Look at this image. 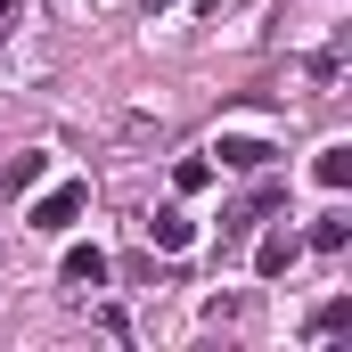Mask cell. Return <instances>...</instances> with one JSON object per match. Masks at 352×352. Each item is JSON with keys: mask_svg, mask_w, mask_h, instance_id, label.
Here are the masks:
<instances>
[{"mask_svg": "<svg viewBox=\"0 0 352 352\" xmlns=\"http://www.w3.org/2000/svg\"><path fill=\"white\" fill-rule=\"evenodd\" d=\"M82 205H90V188H82V180H58V188H50L33 213H25V230H41V238H66V230L82 221Z\"/></svg>", "mask_w": 352, "mask_h": 352, "instance_id": "6da1fadb", "label": "cell"}, {"mask_svg": "<svg viewBox=\"0 0 352 352\" xmlns=\"http://www.w3.org/2000/svg\"><path fill=\"white\" fill-rule=\"evenodd\" d=\"M270 156L278 148H270L263 131H221L213 140V173H270Z\"/></svg>", "mask_w": 352, "mask_h": 352, "instance_id": "7a4b0ae2", "label": "cell"}, {"mask_svg": "<svg viewBox=\"0 0 352 352\" xmlns=\"http://www.w3.org/2000/svg\"><path fill=\"white\" fill-rule=\"evenodd\" d=\"M295 254H303V238H295V230H270L263 246H254V270H263V278H287Z\"/></svg>", "mask_w": 352, "mask_h": 352, "instance_id": "3957f363", "label": "cell"}, {"mask_svg": "<svg viewBox=\"0 0 352 352\" xmlns=\"http://www.w3.org/2000/svg\"><path fill=\"white\" fill-rule=\"evenodd\" d=\"M66 287H107V254H98V246H66Z\"/></svg>", "mask_w": 352, "mask_h": 352, "instance_id": "277c9868", "label": "cell"}, {"mask_svg": "<svg viewBox=\"0 0 352 352\" xmlns=\"http://www.w3.org/2000/svg\"><path fill=\"white\" fill-rule=\"evenodd\" d=\"M148 238H156L164 254H188V246H197V221H188V213H156V221H148Z\"/></svg>", "mask_w": 352, "mask_h": 352, "instance_id": "5b68a950", "label": "cell"}, {"mask_svg": "<svg viewBox=\"0 0 352 352\" xmlns=\"http://www.w3.org/2000/svg\"><path fill=\"white\" fill-rule=\"evenodd\" d=\"M311 180H320V188H352V148H344V140H336V148H320Z\"/></svg>", "mask_w": 352, "mask_h": 352, "instance_id": "8992f818", "label": "cell"}, {"mask_svg": "<svg viewBox=\"0 0 352 352\" xmlns=\"http://www.w3.org/2000/svg\"><path fill=\"white\" fill-rule=\"evenodd\" d=\"M173 188H180V197L213 188V156H180V164H173Z\"/></svg>", "mask_w": 352, "mask_h": 352, "instance_id": "52a82bcc", "label": "cell"}, {"mask_svg": "<svg viewBox=\"0 0 352 352\" xmlns=\"http://www.w3.org/2000/svg\"><path fill=\"white\" fill-rule=\"evenodd\" d=\"M336 328H352V295H328V303L311 311V336H336Z\"/></svg>", "mask_w": 352, "mask_h": 352, "instance_id": "ba28073f", "label": "cell"}, {"mask_svg": "<svg viewBox=\"0 0 352 352\" xmlns=\"http://www.w3.org/2000/svg\"><path fill=\"white\" fill-rule=\"evenodd\" d=\"M344 238H352V221H344V213H320V221H311V246H320V254H336Z\"/></svg>", "mask_w": 352, "mask_h": 352, "instance_id": "9c48e42d", "label": "cell"}]
</instances>
